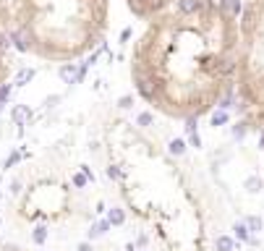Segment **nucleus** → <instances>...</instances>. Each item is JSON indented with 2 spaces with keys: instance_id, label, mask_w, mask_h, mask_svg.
I'll return each instance as SVG.
<instances>
[{
  "instance_id": "f257e3e1",
  "label": "nucleus",
  "mask_w": 264,
  "mask_h": 251,
  "mask_svg": "<svg viewBox=\"0 0 264 251\" xmlns=\"http://www.w3.org/2000/svg\"><path fill=\"white\" fill-rule=\"evenodd\" d=\"M238 13L230 0H175L147 18L131 50L136 95L157 112L196 121L235 89Z\"/></svg>"
},
{
  "instance_id": "f03ea898",
  "label": "nucleus",
  "mask_w": 264,
  "mask_h": 251,
  "mask_svg": "<svg viewBox=\"0 0 264 251\" xmlns=\"http://www.w3.org/2000/svg\"><path fill=\"white\" fill-rule=\"evenodd\" d=\"M110 27V0H11V42L32 58L71 63Z\"/></svg>"
},
{
  "instance_id": "7ed1b4c3",
  "label": "nucleus",
  "mask_w": 264,
  "mask_h": 251,
  "mask_svg": "<svg viewBox=\"0 0 264 251\" xmlns=\"http://www.w3.org/2000/svg\"><path fill=\"white\" fill-rule=\"evenodd\" d=\"M235 92L241 116L264 128V0H244L238 13Z\"/></svg>"
},
{
  "instance_id": "20e7f679",
  "label": "nucleus",
  "mask_w": 264,
  "mask_h": 251,
  "mask_svg": "<svg viewBox=\"0 0 264 251\" xmlns=\"http://www.w3.org/2000/svg\"><path fill=\"white\" fill-rule=\"evenodd\" d=\"M11 0H0V92L11 74Z\"/></svg>"
},
{
  "instance_id": "39448f33",
  "label": "nucleus",
  "mask_w": 264,
  "mask_h": 251,
  "mask_svg": "<svg viewBox=\"0 0 264 251\" xmlns=\"http://www.w3.org/2000/svg\"><path fill=\"white\" fill-rule=\"evenodd\" d=\"M123 3H126V8L134 13L136 18L147 21V18H152L155 13L165 11L167 6H173L175 0H123Z\"/></svg>"
},
{
  "instance_id": "423d86ee",
  "label": "nucleus",
  "mask_w": 264,
  "mask_h": 251,
  "mask_svg": "<svg viewBox=\"0 0 264 251\" xmlns=\"http://www.w3.org/2000/svg\"><path fill=\"white\" fill-rule=\"evenodd\" d=\"M233 248H235L233 238H228V236H220L217 238V251H233Z\"/></svg>"
},
{
  "instance_id": "0eeeda50",
  "label": "nucleus",
  "mask_w": 264,
  "mask_h": 251,
  "mask_svg": "<svg viewBox=\"0 0 264 251\" xmlns=\"http://www.w3.org/2000/svg\"><path fill=\"white\" fill-rule=\"evenodd\" d=\"M123 220H126L123 210H110V217H107L110 225H123Z\"/></svg>"
},
{
  "instance_id": "6e6552de",
  "label": "nucleus",
  "mask_w": 264,
  "mask_h": 251,
  "mask_svg": "<svg viewBox=\"0 0 264 251\" xmlns=\"http://www.w3.org/2000/svg\"><path fill=\"white\" fill-rule=\"evenodd\" d=\"M233 231H235V236H238L241 241H249V227H246L244 222H238V225L233 227Z\"/></svg>"
},
{
  "instance_id": "1a4fd4ad",
  "label": "nucleus",
  "mask_w": 264,
  "mask_h": 251,
  "mask_svg": "<svg viewBox=\"0 0 264 251\" xmlns=\"http://www.w3.org/2000/svg\"><path fill=\"white\" fill-rule=\"evenodd\" d=\"M246 227H249V231H261V220H259V217H249V220H246Z\"/></svg>"
},
{
  "instance_id": "9d476101",
  "label": "nucleus",
  "mask_w": 264,
  "mask_h": 251,
  "mask_svg": "<svg viewBox=\"0 0 264 251\" xmlns=\"http://www.w3.org/2000/svg\"><path fill=\"white\" fill-rule=\"evenodd\" d=\"M45 238H47V231L45 227H37L34 231V243H45Z\"/></svg>"
},
{
  "instance_id": "9b49d317",
  "label": "nucleus",
  "mask_w": 264,
  "mask_h": 251,
  "mask_svg": "<svg viewBox=\"0 0 264 251\" xmlns=\"http://www.w3.org/2000/svg\"><path fill=\"white\" fill-rule=\"evenodd\" d=\"M0 251H21V248L13 246V243H0Z\"/></svg>"
},
{
  "instance_id": "f8f14e48",
  "label": "nucleus",
  "mask_w": 264,
  "mask_h": 251,
  "mask_svg": "<svg viewBox=\"0 0 264 251\" xmlns=\"http://www.w3.org/2000/svg\"><path fill=\"white\" fill-rule=\"evenodd\" d=\"M246 186H249V191H259V186H261V184H259V180H254V178H251Z\"/></svg>"
},
{
  "instance_id": "ddd939ff",
  "label": "nucleus",
  "mask_w": 264,
  "mask_h": 251,
  "mask_svg": "<svg viewBox=\"0 0 264 251\" xmlns=\"http://www.w3.org/2000/svg\"><path fill=\"white\" fill-rule=\"evenodd\" d=\"M79 251H92V246H89V243H81V246H79Z\"/></svg>"
},
{
  "instance_id": "4468645a",
  "label": "nucleus",
  "mask_w": 264,
  "mask_h": 251,
  "mask_svg": "<svg viewBox=\"0 0 264 251\" xmlns=\"http://www.w3.org/2000/svg\"><path fill=\"white\" fill-rule=\"evenodd\" d=\"M261 149H264V131H261Z\"/></svg>"
}]
</instances>
